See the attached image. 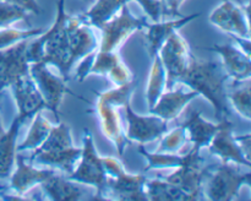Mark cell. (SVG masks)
Wrapping results in <instances>:
<instances>
[{
  "instance_id": "obj_1",
  "label": "cell",
  "mask_w": 251,
  "mask_h": 201,
  "mask_svg": "<svg viewBox=\"0 0 251 201\" xmlns=\"http://www.w3.org/2000/svg\"><path fill=\"white\" fill-rule=\"evenodd\" d=\"M228 78L225 68L217 60H202L191 53L190 63L179 82L189 86L199 96H203L213 105L215 117L220 122L223 118H229L232 113L226 86Z\"/></svg>"
},
{
  "instance_id": "obj_30",
  "label": "cell",
  "mask_w": 251,
  "mask_h": 201,
  "mask_svg": "<svg viewBox=\"0 0 251 201\" xmlns=\"http://www.w3.org/2000/svg\"><path fill=\"white\" fill-rule=\"evenodd\" d=\"M186 142H189L186 130L184 129L183 125H179V126L174 127L171 131H167L166 134L162 135L158 149L154 152L179 153V151L185 146Z\"/></svg>"
},
{
  "instance_id": "obj_20",
  "label": "cell",
  "mask_w": 251,
  "mask_h": 201,
  "mask_svg": "<svg viewBox=\"0 0 251 201\" xmlns=\"http://www.w3.org/2000/svg\"><path fill=\"white\" fill-rule=\"evenodd\" d=\"M196 97H199V93L193 90L190 92H184L181 88L169 90L162 93L156 104L150 109V113L171 122L176 119L183 113L184 108Z\"/></svg>"
},
{
  "instance_id": "obj_28",
  "label": "cell",
  "mask_w": 251,
  "mask_h": 201,
  "mask_svg": "<svg viewBox=\"0 0 251 201\" xmlns=\"http://www.w3.org/2000/svg\"><path fill=\"white\" fill-rule=\"evenodd\" d=\"M251 88L250 78L244 81H233V88L227 90V98L229 104L233 105L237 113L244 119H251Z\"/></svg>"
},
{
  "instance_id": "obj_22",
  "label": "cell",
  "mask_w": 251,
  "mask_h": 201,
  "mask_svg": "<svg viewBox=\"0 0 251 201\" xmlns=\"http://www.w3.org/2000/svg\"><path fill=\"white\" fill-rule=\"evenodd\" d=\"M181 125L186 130L189 142L193 144V149L201 150L202 147H207L217 130L220 129L221 124L220 122H207L201 117L199 110H194L188 115L185 122Z\"/></svg>"
},
{
  "instance_id": "obj_27",
  "label": "cell",
  "mask_w": 251,
  "mask_h": 201,
  "mask_svg": "<svg viewBox=\"0 0 251 201\" xmlns=\"http://www.w3.org/2000/svg\"><path fill=\"white\" fill-rule=\"evenodd\" d=\"M33 117V122L29 126L28 134L21 144L17 145V152L28 151V150H34L41 146L42 142L47 139L51 127H53L49 120L43 117L42 110L37 112Z\"/></svg>"
},
{
  "instance_id": "obj_12",
  "label": "cell",
  "mask_w": 251,
  "mask_h": 201,
  "mask_svg": "<svg viewBox=\"0 0 251 201\" xmlns=\"http://www.w3.org/2000/svg\"><path fill=\"white\" fill-rule=\"evenodd\" d=\"M31 38L0 49V91L11 87L20 77L29 74L28 50Z\"/></svg>"
},
{
  "instance_id": "obj_31",
  "label": "cell",
  "mask_w": 251,
  "mask_h": 201,
  "mask_svg": "<svg viewBox=\"0 0 251 201\" xmlns=\"http://www.w3.org/2000/svg\"><path fill=\"white\" fill-rule=\"evenodd\" d=\"M43 32L42 28H32V29H16L11 27H4L0 29V49L7 48L12 44L21 42L24 39L32 38L34 36H38Z\"/></svg>"
},
{
  "instance_id": "obj_19",
  "label": "cell",
  "mask_w": 251,
  "mask_h": 201,
  "mask_svg": "<svg viewBox=\"0 0 251 201\" xmlns=\"http://www.w3.org/2000/svg\"><path fill=\"white\" fill-rule=\"evenodd\" d=\"M16 169L12 171L10 178L9 189L14 190L15 195L25 194L34 185H39L46 179H48L54 173L53 169H38L33 164L26 162V158L22 156L21 152H17L15 157ZM15 196H12L14 199Z\"/></svg>"
},
{
  "instance_id": "obj_26",
  "label": "cell",
  "mask_w": 251,
  "mask_h": 201,
  "mask_svg": "<svg viewBox=\"0 0 251 201\" xmlns=\"http://www.w3.org/2000/svg\"><path fill=\"white\" fill-rule=\"evenodd\" d=\"M147 200L154 201H186L193 200L190 195L181 190L174 184L169 183L166 179H147L145 184Z\"/></svg>"
},
{
  "instance_id": "obj_2",
  "label": "cell",
  "mask_w": 251,
  "mask_h": 201,
  "mask_svg": "<svg viewBox=\"0 0 251 201\" xmlns=\"http://www.w3.org/2000/svg\"><path fill=\"white\" fill-rule=\"evenodd\" d=\"M68 16L65 12V0L58 1V15L50 28L44 33L38 34L34 41L29 42L28 55L29 64L43 63L46 65L56 66L61 76L68 80L70 73L69 65V36H68Z\"/></svg>"
},
{
  "instance_id": "obj_24",
  "label": "cell",
  "mask_w": 251,
  "mask_h": 201,
  "mask_svg": "<svg viewBox=\"0 0 251 201\" xmlns=\"http://www.w3.org/2000/svg\"><path fill=\"white\" fill-rule=\"evenodd\" d=\"M43 193L51 200H80L85 191L78 183L54 172L48 179L39 184Z\"/></svg>"
},
{
  "instance_id": "obj_35",
  "label": "cell",
  "mask_w": 251,
  "mask_h": 201,
  "mask_svg": "<svg viewBox=\"0 0 251 201\" xmlns=\"http://www.w3.org/2000/svg\"><path fill=\"white\" fill-rule=\"evenodd\" d=\"M4 1L16 5L17 7L25 10L26 12H31V14L36 15L42 14V9L38 2H37V0H4Z\"/></svg>"
},
{
  "instance_id": "obj_5",
  "label": "cell",
  "mask_w": 251,
  "mask_h": 201,
  "mask_svg": "<svg viewBox=\"0 0 251 201\" xmlns=\"http://www.w3.org/2000/svg\"><path fill=\"white\" fill-rule=\"evenodd\" d=\"M107 173V181L102 199L118 200H147L145 184L147 178L144 174H130L123 168L119 159L114 157H102Z\"/></svg>"
},
{
  "instance_id": "obj_14",
  "label": "cell",
  "mask_w": 251,
  "mask_h": 201,
  "mask_svg": "<svg viewBox=\"0 0 251 201\" xmlns=\"http://www.w3.org/2000/svg\"><path fill=\"white\" fill-rule=\"evenodd\" d=\"M127 129L125 136L129 141H136L140 145L159 139L168 131V122L158 115H139L134 112L130 102L124 105Z\"/></svg>"
},
{
  "instance_id": "obj_37",
  "label": "cell",
  "mask_w": 251,
  "mask_h": 201,
  "mask_svg": "<svg viewBox=\"0 0 251 201\" xmlns=\"http://www.w3.org/2000/svg\"><path fill=\"white\" fill-rule=\"evenodd\" d=\"M7 189H9V186H6V185H1V184H0V194L4 193V191H6Z\"/></svg>"
},
{
  "instance_id": "obj_36",
  "label": "cell",
  "mask_w": 251,
  "mask_h": 201,
  "mask_svg": "<svg viewBox=\"0 0 251 201\" xmlns=\"http://www.w3.org/2000/svg\"><path fill=\"white\" fill-rule=\"evenodd\" d=\"M235 139H237V141H238V144H239L240 149H242L243 153L245 154V157H247L248 159H250V161H251V157H250L251 136H250L249 132H247V134L239 135V136H235Z\"/></svg>"
},
{
  "instance_id": "obj_32",
  "label": "cell",
  "mask_w": 251,
  "mask_h": 201,
  "mask_svg": "<svg viewBox=\"0 0 251 201\" xmlns=\"http://www.w3.org/2000/svg\"><path fill=\"white\" fill-rule=\"evenodd\" d=\"M28 12L20 9L16 5L0 0V27H7L11 24L28 19Z\"/></svg>"
},
{
  "instance_id": "obj_16",
  "label": "cell",
  "mask_w": 251,
  "mask_h": 201,
  "mask_svg": "<svg viewBox=\"0 0 251 201\" xmlns=\"http://www.w3.org/2000/svg\"><path fill=\"white\" fill-rule=\"evenodd\" d=\"M220 129L207 145L208 151L215 156L220 157L221 161L245 166L251 168V161L245 157L238 144L237 139L233 135V123L229 118H223L220 120Z\"/></svg>"
},
{
  "instance_id": "obj_9",
  "label": "cell",
  "mask_w": 251,
  "mask_h": 201,
  "mask_svg": "<svg viewBox=\"0 0 251 201\" xmlns=\"http://www.w3.org/2000/svg\"><path fill=\"white\" fill-rule=\"evenodd\" d=\"M158 56L166 73V90H173L190 63V46L178 31H174L162 44Z\"/></svg>"
},
{
  "instance_id": "obj_6",
  "label": "cell",
  "mask_w": 251,
  "mask_h": 201,
  "mask_svg": "<svg viewBox=\"0 0 251 201\" xmlns=\"http://www.w3.org/2000/svg\"><path fill=\"white\" fill-rule=\"evenodd\" d=\"M244 185H251L250 172H242L230 162L213 164L205 184L206 198L213 201L234 200Z\"/></svg>"
},
{
  "instance_id": "obj_33",
  "label": "cell",
  "mask_w": 251,
  "mask_h": 201,
  "mask_svg": "<svg viewBox=\"0 0 251 201\" xmlns=\"http://www.w3.org/2000/svg\"><path fill=\"white\" fill-rule=\"evenodd\" d=\"M107 76L110 78V81L114 82L117 86L129 82V81H131L132 78H134L131 71L129 70V68H127L122 60L118 61V63L110 69V71L107 74Z\"/></svg>"
},
{
  "instance_id": "obj_8",
  "label": "cell",
  "mask_w": 251,
  "mask_h": 201,
  "mask_svg": "<svg viewBox=\"0 0 251 201\" xmlns=\"http://www.w3.org/2000/svg\"><path fill=\"white\" fill-rule=\"evenodd\" d=\"M147 25L149 24L146 20L134 16L130 12L127 4L123 5L122 9L112 19L100 25L102 41L98 50L118 51L134 32L144 29Z\"/></svg>"
},
{
  "instance_id": "obj_18",
  "label": "cell",
  "mask_w": 251,
  "mask_h": 201,
  "mask_svg": "<svg viewBox=\"0 0 251 201\" xmlns=\"http://www.w3.org/2000/svg\"><path fill=\"white\" fill-rule=\"evenodd\" d=\"M207 50L215 51L222 56L223 68L228 77L233 81H244L250 78L251 60L250 54L245 53L242 48L235 44H213L207 47Z\"/></svg>"
},
{
  "instance_id": "obj_3",
  "label": "cell",
  "mask_w": 251,
  "mask_h": 201,
  "mask_svg": "<svg viewBox=\"0 0 251 201\" xmlns=\"http://www.w3.org/2000/svg\"><path fill=\"white\" fill-rule=\"evenodd\" d=\"M136 85L137 80L132 78L129 82L117 86L115 88L97 93L96 110L100 119V129H102L103 135L115 145L120 158L124 154L129 140L124 134L118 109L130 102V98L136 88Z\"/></svg>"
},
{
  "instance_id": "obj_11",
  "label": "cell",
  "mask_w": 251,
  "mask_h": 201,
  "mask_svg": "<svg viewBox=\"0 0 251 201\" xmlns=\"http://www.w3.org/2000/svg\"><path fill=\"white\" fill-rule=\"evenodd\" d=\"M29 76L43 96L47 108L54 113L56 123H59V107L65 92H70L66 87V78L51 74L48 65L43 63L29 64Z\"/></svg>"
},
{
  "instance_id": "obj_23",
  "label": "cell",
  "mask_w": 251,
  "mask_h": 201,
  "mask_svg": "<svg viewBox=\"0 0 251 201\" xmlns=\"http://www.w3.org/2000/svg\"><path fill=\"white\" fill-rule=\"evenodd\" d=\"M22 120L15 117L9 130L0 135V178H9L14 171L15 157L17 153V135Z\"/></svg>"
},
{
  "instance_id": "obj_7",
  "label": "cell",
  "mask_w": 251,
  "mask_h": 201,
  "mask_svg": "<svg viewBox=\"0 0 251 201\" xmlns=\"http://www.w3.org/2000/svg\"><path fill=\"white\" fill-rule=\"evenodd\" d=\"M66 176L78 184H87V185L95 186L97 190L95 198L102 199L105 181H107V173H105L104 166H103L102 157L98 156L97 151H96L92 132L88 127L83 130L80 158H78L74 171Z\"/></svg>"
},
{
  "instance_id": "obj_4",
  "label": "cell",
  "mask_w": 251,
  "mask_h": 201,
  "mask_svg": "<svg viewBox=\"0 0 251 201\" xmlns=\"http://www.w3.org/2000/svg\"><path fill=\"white\" fill-rule=\"evenodd\" d=\"M81 156V149L74 146L70 127L59 122L51 127L41 146L32 150L29 163L60 169L68 176L75 168Z\"/></svg>"
},
{
  "instance_id": "obj_17",
  "label": "cell",
  "mask_w": 251,
  "mask_h": 201,
  "mask_svg": "<svg viewBox=\"0 0 251 201\" xmlns=\"http://www.w3.org/2000/svg\"><path fill=\"white\" fill-rule=\"evenodd\" d=\"M11 88L17 105V117L22 122L47 108L46 100L29 74L20 77Z\"/></svg>"
},
{
  "instance_id": "obj_21",
  "label": "cell",
  "mask_w": 251,
  "mask_h": 201,
  "mask_svg": "<svg viewBox=\"0 0 251 201\" xmlns=\"http://www.w3.org/2000/svg\"><path fill=\"white\" fill-rule=\"evenodd\" d=\"M200 16V14L188 15V16H181L178 19H172L168 21H158L153 22L151 25H147L145 27L146 29V41H147V50L151 58L156 56L161 49L162 44L166 42V39L173 33L174 31H178L180 27L185 26L190 21Z\"/></svg>"
},
{
  "instance_id": "obj_38",
  "label": "cell",
  "mask_w": 251,
  "mask_h": 201,
  "mask_svg": "<svg viewBox=\"0 0 251 201\" xmlns=\"http://www.w3.org/2000/svg\"><path fill=\"white\" fill-rule=\"evenodd\" d=\"M0 98H1V91H0ZM5 130L2 129V125H1V120H0V135L2 134V132H4Z\"/></svg>"
},
{
  "instance_id": "obj_29",
  "label": "cell",
  "mask_w": 251,
  "mask_h": 201,
  "mask_svg": "<svg viewBox=\"0 0 251 201\" xmlns=\"http://www.w3.org/2000/svg\"><path fill=\"white\" fill-rule=\"evenodd\" d=\"M152 59H153V63H152L151 70H150L146 88V100L149 110L156 104L158 98L166 90V73H164L163 64L159 59L158 54Z\"/></svg>"
},
{
  "instance_id": "obj_15",
  "label": "cell",
  "mask_w": 251,
  "mask_h": 201,
  "mask_svg": "<svg viewBox=\"0 0 251 201\" xmlns=\"http://www.w3.org/2000/svg\"><path fill=\"white\" fill-rule=\"evenodd\" d=\"M68 36H69V65L82 60L88 54L96 51L98 42L92 31V26L83 20L82 15L68 16Z\"/></svg>"
},
{
  "instance_id": "obj_13",
  "label": "cell",
  "mask_w": 251,
  "mask_h": 201,
  "mask_svg": "<svg viewBox=\"0 0 251 201\" xmlns=\"http://www.w3.org/2000/svg\"><path fill=\"white\" fill-rule=\"evenodd\" d=\"M212 167L206 163V159L199 154L193 161L178 167L176 172L164 176L163 179L185 191L193 200H198Z\"/></svg>"
},
{
  "instance_id": "obj_10",
  "label": "cell",
  "mask_w": 251,
  "mask_h": 201,
  "mask_svg": "<svg viewBox=\"0 0 251 201\" xmlns=\"http://www.w3.org/2000/svg\"><path fill=\"white\" fill-rule=\"evenodd\" d=\"M211 24L232 38L250 39L249 2L243 6L232 0H223L208 17Z\"/></svg>"
},
{
  "instance_id": "obj_25",
  "label": "cell",
  "mask_w": 251,
  "mask_h": 201,
  "mask_svg": "<svg viewBox=\"0 0 251 201\" xmlns=\"http://www.w3.org/2000/svg\"><path fill=\"white\" fill-rule=\"evenodd\" d=\"M137 150L147 159V166L144 169L145 172L150 171V169L178 168V167L189 163L194 158H196L199 154H201V150L193 149V147L185 154L164 153V152H152V153H150L142 145H140Z\"/></svg>"
},
{
  "instance_id": "obj_34",
  "label": "cell",
  "mask_w": 251,
  "mask_h": 201,
  "mask_svg": "<svg viewBox=\"0 0 251 201\" xmlns=\"http://www.w3.org/2000/svg\"><path fill=\"white\" fill-rule=\"evenodd\" d=\"M185 0H161L162 5V20L163 17H181L180 6Z\"/></svg>"
}]
</instances>
